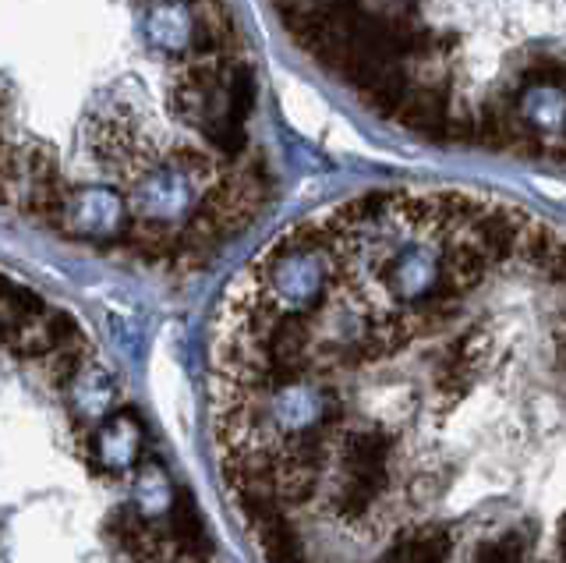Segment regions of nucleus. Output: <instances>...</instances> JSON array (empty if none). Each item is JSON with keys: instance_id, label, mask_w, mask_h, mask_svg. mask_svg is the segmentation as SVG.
Wrapping results in <instances>:
<instances>
[{"instance_id": "7", "label": "nucleus", "mask_w": 566, "mask_h": 563, "mask_svg": "<svg viewBox=\"0 0 566 563\" xmlns=\"http://www.w3.org/2000/svg\"><path fill=\"white\" fill-rule=\"evenodd\" d=\"M170 535L192 556H206L209 549H213L209 532H206V521H202L198 507L192 500V492H184V489L173 492V500H170Z\"/></svg>"}, {"instance_id": "8", "label": "nucleus", "mask_w": 566, "mask_h": 563, "mask_svg": "<svg viewBox=\"0 0 566 563\" xmlns=\"http://www.w3.org/2000/svg\"><path fill=\"white\" fill-rule=\"evenodd\" d=\"M471 563H524V542L520 535H503L481 549Z\"/></svg>"}, {"instance_id": "1", "label": "nucleus", "mask_w": 566, "mask_h": 563, "mask_svg": "<svg viewBox=\"0 0 566 563\" xmlns=\"http://www.w3.org/2000/svg\"><path fill=\"white\" fill-rule=\"evenodd\" d=\"M8 206L153 266L234 241L269 195L227 0H4Z\"/></svg>"}, {"instance_id": "5", "label": "nucleus", "mask_w": 566, "mask_h": 563, "mask_svg": "<svg viewBox=\"0 0 566 563\" xmlns=\"http://www.w3.org/2000/svg\"><path fill=\"white\" fill-rule=\"evenodd\" d=\"M255 535H259V546L269 563H305V549L298 532L291 528V521L280 514V507H269V511L248 514Z\"/></svg>"}, {"instance_id": "6", "label": "nucleus", "mask_w": 566, "mask_h": 563, "mask_svg": "<svg viewBox=\"0 0 566 563\" xmlns=\"http://www.w3.org/2000/svg\"><path fill=\"white\" fill-rule=\"evenodd\" d=\"M111 535L117 539V546L139 563H156L159 556H164V539H159L156 528L150 525V517H142L139 511L120 507L111 521Z\"/></svg>"}, {"instance_id": "2", "label": "nucleus", "mask_w": 566, "mask_h": 563, "mask_svg": "<svg viewBox=\"0 0 566 563\" xmlns=\"http://www.w3.org/2000/svg\"><path fill=\"white\" fill-rule=\"evenodd\" d=\"M308 64L408 136L566 170V0H266Z\"/></svg>"}, {"instance_id": "3", "label": "nucleus", "mask_w": 566, "mask_h": 563, "mask_svg": "<svg viewBox=\"0 0 566 563\" xmlns=\"http://www.w3.org/2000/svg\"><path fill=\"white\" fill-rule=\"evenodd\" d=\"M142 436H145V428L134 411L106 414V419L92 425V433H89L92 458H97L106 472H125V468L139 464V458H142Z\"/></svg>"}, {"instance_id": "4", "label": "nucleus", "mask_w": 566, "mask_h": 563, "mask_svg": "<svg viewBox=\"0 0 566 563\" xmlns=\"http://www.w3.org/2000/svg\"><path fill=\"white\" fill-rule=\"evenodd\" d=\"M453 549V535L442 525H425L408 532L403 539H397L394 546L380 556V563H447Z\"/></svg>"}, {"instance_id": "9", "label": "nucleus", "mask_w": 566, "mask_h": 563, "mask_svg": "<svg viewBox=\"0 0 566 563\" xmlns=\"http://www.w3.org/2000/svg\"><path fill=\"white\" fill-rule=\"evenodd\" d=\"M559 549H563V556H566V517L559 521Z\"/></svg>"}]
</instances>
